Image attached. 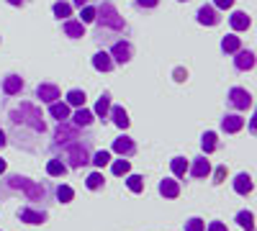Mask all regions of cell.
I'll return each mask as SVG.
<instances>
[{
  "label": "cell",
  "mask_w": 257,
  "mask_h": 231,
  "mask_svg": "<svg viewBox=\"0 0 257 231\" xmlns=\"http://www.w3.org/2000/svg\"><path fill=\"white\" fill-rule=\"evenodd\" d=\"M211 6L219 8V11H229V8H234V0H213Z\"/></svg>",
  "instance_id": "obj_40"
},
{
  "label": "cell",
  "mask_w": 257,
  "mask_h": 231,
  "mask_svg": "<svg viewBox=\"0 0 257 231\" xmlns=\"http://www.w3.org/2000/svg\"><path fill=\"white\" fill-rule=\"evenodd\" d=\"M11 123L13 126H29V129L34 134H47V121H44V113H41V108H36L31 100H21L18 106L8 113Z\"/></svg>",
  "instance_id": "obj_3"
},
{
  "label": "cell",
  "mask_w": 257,
  "mask_h": 231,
  "mask_svg": "<svg viewBox=\"0 0 257 231\" xmlns=\"http://www.w3.org/2000/svg\"><path fill=\"white\" fill-rule=\"evenodd\" d=\"M196 18H198V24H201V26H219V24H221V11H219V8H213L211 3H206V6L198 8Z\"/></svg>",
  "instance_id": "obj_8"
},
{
  "label": "cell",
  "mask_w": 257,
  "mask_h": 231,
  "mask_svg": "<svg viewBox=\"0 0 257 231\" xmlns=\"http://www.w3.org/2000/svg\"><path fill=\"white\" fill-rule=\"evenodd\" d=\"M206 231H229V228H226L224 221H211V223L206 226Z\"/></svg>",
  "instance_id": "obj_41"
},
{
  "label": "cell",
  "mask_w": 257,
  "mask_h": 231,
  "mask_svg": "<svg viewBox=\"0 0 257 231\" xmlns=\"http://www.w3.org/2000/svg\"><path fill=\"white\" fill-rule=\"evenodd\" d=\"M244 129V118L242 116H237V113H226L224 118H221V131H226V134H237V131H242Z\"/></svg>",
  "instance_id": "obj_16"
},
{
  "label": "cell",
  "mask_w": 257,
  "mask_h": 231,
  "mask_svg": "<svg viewBox=\"0 0 257 231\" xmlns=\"http://www.w3.org/2000/svg\"><path fill=\"white\" fill-rule=\"evenodd\" d=\"M201 149H203V154L216 152V149H219V136L213 134V131H206V134L201 136Z\"/></svg>",
  "instance_id": "obj_26"
},
{
  "label": "cell",
  "mask_w": 257,
  "mask_h": 231,
  "mask_svg": "<svg viewBox=\"0 0 257 231\" xmlns=\"http://www.w3.org/2000/svg\"><path fill=\"white\" fill-rule=\"evenodd\" d=\"M226 103L234 111H247V108H252L254 100H252V93H247L244 88H231L226 95Z\"/></svg>",
  "instance_id": "obj_5"
},
{
  "label": "cell",
  "mask_w": 257,
  "mask_h": 231,
  "mask_svg": "<svg viewBox=\"0 0 257 231\" xmlns=\"http://www.w3.org/2000/svg\"><path fill=\"white\" fill-rule=\"evenodd\" d=\"M229 26H231V31H247L252 26V18L244 11H234L229 16Z\"/></svg>",
  "instance_id": "obj_18"
},
{
  "label": "cell",
  "mask_w": 257,
  "mask_h": 231,
  "mask_svg": "<svg viewBox=\"0 0 257 231\" xmlns=\"http://www.w3.org/2000/svg\"><path fill=\"white\" fill-rule=\"evenodd\" d=\"M18 218L24 223L39 226V223H47V208H36V205H24L18 211Z\"/></svg>",
  "instance_id": "obj_7"
},
{
  "label": "cell",
  "mask_w": 257,
  "mask_h": 231,
  "mask_svg": "<svg viewBox=\"0 0 257 231\" xmlns=\"http://www.w3.org/2000/svg\"><path fill=\"white\" fill-rule=\"evenodd\" d=\"M6 144H8V136H6L3 129H0V146H6Z\"/></svg>",
  "instance_id": "obj_45"
},
{
  "label": "cell",
  "mask_w": 257,
  "mask_h": 231,
  "mask_svg": "<svg viewBox=\"0 0 257 231\" xmlns=\"http://www.w3.org/2000/svg\"><path fill=\"white\" fill-rule=\"evenodd\" d=\"M254 52L252 49H239L234 52V67H237L239 72H252L254 70Z\"/></svg>",
  "instance_id": "obj_12"
},
{
  "label": "cell",
  "mask_w": 257,
  "mask_h": 231,
  "mask_svg": "<svg viewBox=\"0 0 257 231\" xmlns=\"http://www.w3.org/2000/svg\"><path fill=\"white\" fill-rule=\"evenodd\" d=\"M77 21H82V24H93V21H95V8L93 6H82Z\"/></svg>",
  "instance_id": "obj_36"
},
{
  "label": "cell",
  "mask_w": 257,
  "mask_h": 231,
  "mask_svg": "<svg viewBox=\"0 0 257 231\" xmlns=\"http://www.w3.org/2000/svg\"><path fill=\"white\" fill-rule=\"evenodd\" d=\"M0 175H6V159H0Z\"/></svg>",
  "instance_id": "obj_46"
},
{
  "label": "cell",
  "mask_w": 257,
  "mask_h": 231,
  "mask_svg": "<svg viewBox=\"0 0 257 231\" xmlns=\"http://www.w3.org/2000/svg\"><path fill=\"white\" fill-rule=\"evenodd\" d=\"M185 231H206V221L198 218V216H193L185 221Z\"/></svg>",
  "instance_id": "obj_37"
},
{
  "label": "cell",
  "mask_w": 257,
  "mask_h": 231,
  "mask_svg": "<svg viewBox=\"0 0 257 231\" xmlns=\"http://www.w3.org/2000/svg\"><path fill=\"white\" fill-rule=\"evenodd\" d=\"M224 177H226V167L221 164V167H216V172H213V185H221Z\"/></svg>",
  "instance_id": "obj_39"
},
{
  "label": "cell",
  "mask_w": 257,
  "mask_h": 231,
  "mask_svg": "<svg viewBox=\"0 0 257 231\" xmlns=\"http://www.w3.org/2000/svg\"><path fill=\"white\" fill-rule=\"evenodd\" d=\"M239 49H242V39L237 34H229V36L221 39V52L224 54H234V52H239Z\"/></svg>",
  "instance_id": "obj_24"
},
{
  "label": "cell",
  "mask_w": 257,
  "mask_h": 231,
  "mask_svg": "<svg viewBox=\"0 0 257 231\" xmlns=\"http://www.w3.org/2000/svg\"><path fill=\"white\" fill-rule=\"evenodd\" d=\"M111 172L113 175H128V172H132V162H128V159H116L113 164H111Z\"/></svg>",
  "instance_id": "obj_35"
},
{
  "label": "cell",
  "mask_w": 257,
  "mask_h": 231,
  "mask_svg": "<svg viewBox=\"0 0 257 231\" xmlns=\"http://www.w3.org/2000/svg\"><path fill=\"white\" fill-rule=\"evenodd\" d=\"M111 59H113V65H128V62L134 59V47H132V41H116V44L111 47Z\"/></svg>",
  "instance_id": "obj_6"
},
{
  "label": "cell",
  "mask_w": 257,
  "mask_h": 231,
  "mask_svg": "<svg viewBox=\"0 0 257 231\" xmlns=\"http://www.w3.org/2000/svg\"><path fill=\"white\" fill-rule=\"evenodd\" d=\"M52 193H54V198H57L59 203H70V200L75 198V190H72L70 185H57Z\"/></svg>",
  "instance_id": "obj_29"
},
{
  "label": "cell",
  "mask_w": 257,
  "mask_h": 231,
  "mask_svg": "<svg viewBox=\"0 0 257 231\" xmlns=\"http://www.w3.org/2000/svg\"><path fill=\"white\" fill-rule=\"evenodd\" d=\"M70 113H72V108H70L64 100H54V103H49V116L57 118V123H59V121H70Z\"/></svg>",
  "instance_id": "obj_19"
},
{
  "label": "cell",
  "mask_w": 257,
  "mask_h": 231,
  "mask_svg": "<svg viewBox=\"0 0 257 231\" xmlns=\"http://www.w3.org/2000/svg\"><path fill=\"white\" fill-rule=\"evenodd\" d=\"M185 77H188V72H185V70H180V67H178V70H175V80H178V82H183V80H185Z\"/></svg>",
  "instance_id": "obj_42"
},
{
  "label": "cell",
  "mask_w": 257,
  "mask_h": 231,
  "mask_svg": "<svg viewBox=\"0 0 257 231\" xmlns=\"http://www.w3.org/2000/svg\"><path fill=\"white\" fill-rule=\"evenodd\" d=\"M108 121L116 126V129H121V131H126V129H128V123H132V121H128V113H126L121 106H111V111H108Z\"/></svg>",
  "instance_id": "obj_17"
},
{
  "label": "cell",
  "mask_w": 257,
  "mask_h": 231,
  "mask_svg": "<svg viewBox=\"0 0 257 231\" xmlns=\"http://www.w3.org/2000/svg\"><path fill=\"white\" fill-rule=\"evenodd\" d=\"M231 185H234V193H239V195H249L254 190V182H252V177L247 172H239Z\"/></svg>",
  "instance_id": "obj_20"
},
{
  "label": "cell",
  "mask_w": 257,
  "mask_h": 231,
  "mask_svg": "<svg viewBox=\"0 0 257 231\" xmlns=\"http://www.w3.org/2000/svg\"><path fill=\"white\" fill-rule=\"evenodd\" d=\"M111 106H113V103H111V93H103V95L98 98V103H95L93 116L100 118V121L105 123V121H108V111H111Z\"/></svg>",
  "instance_id": "obj_21"
},
{
  "label": "cell",
  "mask_w": 257,
  "mask_h": 231,
  "mask_svg": "<svg viewBox=\"0 0 257 231\" xmlns=\"http://www.w3.org/2000/svg\"><path fill=\"white\" fill-rule=\"evenodd\" d=\"M70 3H72V6H77V8H82V6H88L90 0H70Z\"/></svg>",
  "instance_id": "obj_44"
},
{
  "label": "cell",
  "mask_w": 257,
  "mask_h": 231,
  "mask_svg": "<svg viewBox=\"0 0 257 231\" xmlns=\"http://www.w3.org/2000/svg\"><path fill=\"white\" fill-rule=\"evenodd\" d=\"M36 98L49 106V103H54V100L62 98V90L54 85V82H39V85H36Z\"/></svg>",
  "instance_id": "obj_10"
},
{
  "label": "cell",
  "mask_w": 257,
  "mask_h": 231,
  "mask_svg": "<svg viewBox=\"0 0 257 231\" xmlns=\"http://www.w3.org/2000/svg\"><path fill=\"white\" fill-rule=\"evenodd\" d=\"M64 103H67L70 108H80V106H85V93L75 88V90H70V93H67V98H64Z\"/></svg>",
  "instance_id": "obj_30"
},
{
  "label": "cell",
  "mask_w": 257,
  "mask_h": 231,
  "mask_svg": "<svg viewBox=\"0 0 257 231\" xmlns=\"http://www.w3.org/2000/svg\"><path fill=\"white\" fill-rule=\"evenodd\" d=\"M111 162V152H105V149H100V152H93L90 154V164L93 167H98V170H103L105 164Z\"/></svg>",
  "instance_id": "obj_33"
},
{
  "label": "cell",
  "mask_w": 257,
  "mask_h": 231,
  "mask_svg": "<svg viewBox=\"0 0 257 231\" xmlns=\"http://www.w3.org/2000/svg\"><path fill=\"white\" fill-rule=\"evenodd\" d=\"M134 6H137L139 11H152V8L160 6V0H134Z\"/></svg>",
  "instance_id": "obj_38"
},
{
  "label": "cell",
  "mask_w": 257,
  "mask_h": 231,
  "mask_svg": "<svg viewBox=\"0 0 257 231\" xmlns=\"http://www.w3.org/2000/svg\"><path fill=\"white\" fill-rule=\"evenodd\" d=\"M47 175H49V177H64V175H67V164H64L59 157L49 159V162H47Z\"/></svg>",
  "instance_id": "obj_25"
},
{
  "label": "cell",
  "mask_w": 257,
  "mask_h": 231,
  "mask_svg": "<svg viewBox=\"0 0 257 231\" xmlns=\"http://www.w3.org/2000/svg\"><path fill=\"white\" fill-rule=\"evenodd\" d=\"M54 154H62V162L67 164V170H82L85 164H90V154H93V136H80L72 139L67 144L52 146Z\"/></svg>",
  "instance_id": "obj_2"
},
{
  "label": "cell",
  "mask_w": 257,
  "mask_h": 231,
  "mask_svg": "<svg viewBox=\"0 0 257 231\" xmlns=\"http://www.w3.org/2000/svg\"><path fill=\"white\" fill-rule=\"evenodd\" d=\"M62 29H64V36H70V39L85 36V24H82V21H75V18H67Z\"/></svg>",
  "instance_id": "obj_23"
},
{
  "label": "cell",
  "mask_w": 257,
  "mask_h": 231,
  "mask_svg": "<svg viewBox=\"0 0 257 231\" xmlns=\"http://www.w3.org/2000/svg\"><path fill=\"white\" fill-rule=\"evenodd\" d=\"M54 16L59 18V21H67L70 16H72V3H64V0H59V3H54Z\"/></svg>",
  "instance_id": "obj_34"
},
{
  "label": "cell",
  "mask_w": 257,
  "mask_h": 231,
  "mask_svg": "<svg viewBox=\"0 0 257 231\" xmlns=\"http://www.w3.org/2000/svg\"><path fill=\"white\" fill-rule=\"evenodd\" d=\"M95 24L100 31H126V21L111 0H100V6L95 8Z\"/></svg>",
  "instance_id": "obj_4"
},
{
  "label": "cell",
  "mask_w": 257,
  "mask_h": 231,
  "mask_svg": "<svg viewBox=\"0 0 257 231\" xmlns=\"http://www.w3.org/2000/svg\"><path fill=\"white\" fill-rule=\"evenodd\" d=\"M111 152H116V154H121V157H134V154H137V141H134L132 136L121 134L118 139H113Z\"/></svg>",
  "instance_id": "obj_11"
},
{
  "label": "cell",
  "mask_w": 257,
  "mask_h": 231,
  "mask_svg": "<svg viewBox=\"0 0 257 231\" xmlns=\"http://www.w3.org/2000/svg\"><path fill=\"white\" fill-rule=\"evenodd\" d=\"M11 193H24L29 205H36V208H47L52 203V187L47 182H36L24 175H6L0 180V198Z\"/></svg>",
  "instance_id": "obj_1"
},
{
  "label": "cell",
  "mask_w": 257,
  "mask_h": 231,
  "mask_svg": "<svg viewBox=\"0 0 257 231\" xmlns=\"http://www.w3.org/2000/svg\"><path fill=\"white\" fill-rule=\"evenodd\" d=\"M188 172H190V177H196V180L208 177V175H211V162L206 159V154H201V157L193 159V164H188Z\"/></svg>",
  "instance_id": "obj_13"
},
{
  "label": "cell",
  "mask_w": 257,
  "mask_h": 231,
  "mask_svg": "<svg viewBox=\"0 0 257 231\" xmlns=\"http://www.w3.org/2000/svg\"><path fill=\"white\" fill-rule=\"evenodd\" d=\"M93 121H95L93 111H88L85 106H80V108H75V113H70V123H75L77 129H90Z\"/></svg>",
  "instance_id": "obj_14"
},
{
  "label": "cell",
  "mask_w": 257,
  "mask_h": 231,
  "mask_svg": "<svg viewBox=\"0 0 257 231\" xmlns=\"http://www.w3.org/2000/svg\"><path fill=\"white\" fill-rule=\"evenodd\" d=\"M24 88H26V82H24V77H21V75H6L3 77V85H0V90H3L6 98L21 95V93H24Z\"/></svg>",
  "instance_id": "obj_9"
},
{
  "label": "cell",
  "mask_w": 257,
  "mask_h": 231,
  "mask_svg": "<svg viewBox=\"0 0 257 231\" xmlns=\"http://www.w3.org/2000/svg\"><path fill=\"white\" fill-rule=\"evenodd\" d=\"M126 187H128L132 193H142V190H144V177L128 172V175H126Z\"/></svg>",
  "instance_id": "obj_32"
},
{
  "label": "cell",
  "mask_w": 257,
  "mask_h": 231,
  "mask_svg": "<svg viewBox=\"0 0 257 231\" xmlns=\"http://www.w3.org/2000/svg\"><path fill=\"white\" fill-rule=\"evenodd\" d=\"M234 221H237L239 228H244V231H254V213L252 211H239Z\"/></svg>",
  "instance_id": "obj_28"
},
{
  "label": "cell",
  "mask_w": 257,
  "mask_h": 231,
  "mask_svg": "<svg viewBox=\"0 0 257 231\" xmlns=\"http://www.w3.org/2000/svg\"><path fill=\"white\" fill-rule=\"evenodd\" d=\"M93 67H95L98 72H111V70H113L111 54H108V52H95V54H93Z\"/></svg>",
  "instance_id": "obj_22"
},
{
  "label": "cell",
  "mask_w": 257,
  "mask_h": 231,
  "mask_svg": "<svg viewBox=\"0 0 257 231\" xmlns=\"http://www.w3.org/2000/svg\"><path fill=\"white\" fill-rule=\"evenodd\" d=\"M170 172H173L175 177H185V172H188V159H185V157H173V159H170Z\"/></svg>",
  "instance_id": "obj_27"
},
{
  "label": "cell",
  "mask_w": 257,
  "mask_h": 231,
  "mask_svg": "<svg viewBox=\"0 0 257 231\" xmlns=\"http://www.w3.org/2000/svg\"><path fill=\"white\" fill-rule=\"evenodd\" d=\"M157 190H160V195L162 198H178L180 195V182L178 180H173V177H165V180H160V185H157Z\"/></svg>",
  "instance_id": "obj_15"
},
{
  "label": "cell",
  "mask_w": 257,
  "mask_h": 231,
  "mask_svg": "<svg viewBox=\"0 0 257 231\" xmlns=\"http://www.w3.org/2000/svg\"><path fill=\"white\" fill-rule=\"evenodd\" d=\"M178 3H188V0H178Z\"/></svg>",
  "instance_id": "obj_47"
},
{
  "label": "cell",
  "mask_w": 257,
  "mask_h": 231,
  "mask_svg": "<svg viewBox=\"0 0 257 231\" xmlns=\"http://www.w3.org/2000/svg\"><path fill=\"white\" fill-rule=\"evenodd\" d=\"M8 3H11V6H16V8H21V6H26L29 0H8Z\"/></svg>",
  "instance_id": "obj_43"
},
{
  "label": "cell",
  "mask_w": 257,
  "mask_h": 231,
  "mask_svg": "<svg viewBox=\"0 0 257 231\" xmlns=\"http://www.w3.org/2000/svg\"><path fill=\"white\" fill-rule=\"evenodd\" d=\"M103 185H105L103 172H90L88 177H85V187H88V190H100Z\"/></svg>",
  "instance_id": "obj_31"
}]
</instances>
